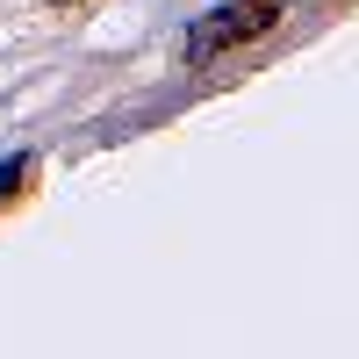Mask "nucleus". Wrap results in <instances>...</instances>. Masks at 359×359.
Here are the masks:
<instances>
[{
  "mask_svg": "<svg viewBox=\"0 0 359 359\" xmlns=\"http://www.w3.org/2000/svg\"><path fill=\"white\" fill-rule=\"evenodd\" d=\"M29 187V158H8V165H0V201H15Z\"/></svg>",
  "mask_w": 359,
  "mask_h": 359,
  "instance_id": "2",
  "label": "nucleus"
},
{
  "mask_svg": "<svg viewBox=\"0 0 359 359\" xmlns=\"http://www.w3.org/2000/svg\"><path fill=\"white\" fill-rule=\"evenodd\" d=\"M50 8H72V0H50Z\"/></svg>",
  "mask_w": 359,
  "mask_h": 359,
  "instance_id": "3",
  "label": "nucleus"
},
{
  "mask_svg": "<svg viewBox=\"0 0 359 359\" xmlns=\"http://www.w3.org/2000/svg\"><path fill=\"white\" fill-rule=\"evenodd\" d=\"M273 29H280V0H223L216 15H201L187 29V57L208 65L216 50H245L259 36H273Z\"/></svg>",
  "mask_w": 359,
  "mask_h": 359,
  "instance_id": "1",
  "label": "nucleus"
}]
</instances>
